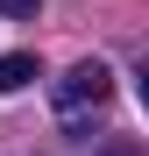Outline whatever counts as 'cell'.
Instances as JSON below:
<instances>
[{"instance_id":"obj_2","label":"cell","mask_w":149,"mask_h":156,"mask_svg":"<svg viewBox=\"0 0 149 156\" xmlns=\"http://www.w3.org/2000/svg\"><path fill=\"white\" fill-rule=\"evenodd\" d=\"M36 57H29V50H7V57H0V92H21V85H36Z\"/></svg>"},{"instance_id":"obj_4","label":"cell","mask_w":149,"mask_h":156,"mask_svg":"<svg viewBox=\"0 0 149 156\" xmlns=\"http://www.w3.org/2000/svg\"><path fill=\"white\" fill-rule=\"evenodd\" d=\"M135 99H142V114H149V64L135 71Z\"/></svg>"},{"instance_id":"obj_5","label":"cell","mask_w":149,"mask_h":156,"mask_svg":"<svg viewBox=\"0 0 149 156\" xmlns=\"http://www.w3.org/2000/svg\"><path fill=\"white\" fill-rule=\"evenodd\" d=\"M107 156H149V149H142V142H114Z\"/></svg>"},{"instance_id":"obj_3","label":"cell","mask_w":149,"mask_h":156,"mask_svg":"<svg viewBox=\"0 0 149 156\" xmlns=\"http://www.w3.org/2000/svg\"><path fill=\"white\" fill-rule=\"evenodd\" d=\"M0 14H7V21H29V14H36V0H0Z\"/></svg>"},{"instance_id":"obj_1","label":"cell","mask_w":149,"mask_h":156,"mask_svg":"<svg viewBox=\"0 0 149 156\" xmlns=\"http://www.w3.org/2000/svg\"><path fill=\"white\" fill-rule=\"evenodd\" d=\"M107 92H114V71L99 64V57H85V64H71V71L57 78V114L78 121L85 107H107Z\"/></svg>"}]
</instances>
